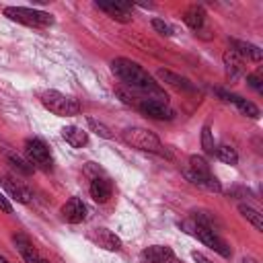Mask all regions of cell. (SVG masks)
Segmentation results:
<instances>
[{
	"mask_svg": "<svg viewBox=\"0 0 263 263\" xmlns=\"http://www.w3.org/2000/svg\"><path fill=\"white\" fill-rule=\"evenodd\" d=\"M111 70H113V74L123 84H127L132 90H138L142 97L158 99V101H166L168 99L166 92H164V88L138 62H132L127 58H115L111 62Z\"/></svg>",
	"mask_w": 263,
	"mask_h": 263,
	"instance_id": "obj_1",
	"label": "cell"
},
{
	"mask_svg": "<svg viewBox=\"0 0 263 263\" xmlns=\"http://www.w3.org/2000/svg\"><path fill=\"white\" fill-rule=\"evenodd\" d=\"M179 226H181V230H185L187 234H191V236L199 238L205 247H210L212 251H216V253H218V255H222L224 259L232 257V249H230V245H228V242L218 234V230H216V228H210V226H205V224H201V222L193 220L191 216H189V218H185L183 222H179Z\"/></svg>",
	"mask_w": 263,
	"mask_h": 263,
	"instance_id": "obj_2",
	"label": "cell"
},
{
	"mask_svg": "<svg viewBox=\"0 0 263 263\" xmlns=\"http://www.w3.org/2000/svg\"><path fill=\"white\" fill-rule=\"evenodd\" d=\"M41 105L58 117H74L80 113V103L60 90H45L41 95Z\"/></svg>",
	"mask_w": 263,
	"mask_h": 263,
	"instance_id": "obj_3",
	"label": "cell"
},
{
	"mask_svg": "<svg viewBox=\"0 0 263 263\" xmlns=\"http://www.w3.org/2000/svg\"><path fill=\"white\" fill-rule=\"evenodd\" d=\"M4 16H8L14 23L27 25V27H51L53 25V16L49 12L37 10V8H27V6H6Z\"/></svg>",
	"mask_w": 263,
	"mask_h": 263,
	"instance_id": "obj_4",
	"label": "cell"
},
{
	"mask_svg": "<svg viewBox=\"0 0 263 263\" xmlns=\"http://www.w3.org/2000/svg\"><path fill=\"white\" fill-rule=\"evenodd\" d=\"M123 142L129 144L132 148H138L144 152H156V154L162 152V144H160L158 136L144 127H127L123 132Z\"/></svg>",
	"mask_w": 263,
	"mask_h": 263,
	"instance_id": "obj_5",
	"label": "cell"
},
{
	"mask_svg": "<svg viewBox=\"0 0 263 263\" xmlns=\"http://www.w3.org/2000/svg\"><path fill=\"white\" fill-rule=\"evenodd\" d=\"M25 154L29 158V162L33 166H39L43 171L51 168V152L47 148V144L39 138H27L25 140Z\"/></svg>",
	"mask_w": 263,
	"mask_h": 263,
	"instance_id": "obj_6",
	"label": "cell"
},
{
	"mask_svg": "<svg viewBox=\"0 0 263 263\" xmlns=\"http://www.w3.org/2000/svg\"><path fill=\"white\" fill-rule=\"evenodd\" d=\"M88 238H90L97 247L107 249V251H119V249H121V238H119L115 232H111L109 228H92V230L88 232Z\"/></svg>",
	"mask_w": 263,
	"mask_h": 263,
	"instance_id": "obj_7",
	"label": "cell"
},
{
	"mask_svg": "<svg viewBox=\"0 0 263 263\" xmlns=\"http://www.w3.org/2000/svg\"><path fill=\"white\" fill-rule=\"evenodd\" d=\"M173 259L175 253L166 245H152L140 253V263H171Z\"/></svg>",
	"mask_w": 263,
	"mask_h": 263,
	"instance_id": "obj_8",
	"label": "cell"
},
{
	"mask_svg": "<svg viewBox=\"0 0 263 263\" xmlns=\"http://www.w3.org/2000/svg\"><path fill=\"white\" fill-rule=\"evenodd\" d=\"M97 8L107 12L117 23H132V4L129 2H97Z\"/></svg>",
	"mask_w": 263,
	"mask_h": 263,
	"instance_id": "obj_9",
	"label": "cell"
},
{
	"mask_svg": "<svg viewBox=\"0 0 263 263\" xmlns=\"http://www.w3.org/2000/svg\"><path fill=\"white\" fill-rule=\"evenodd\" d=\"M86 205L80 197H70L64 205H62V218L70 224H80L86 220Z\"/></svg>",
	"mask_w": 263,
	"mask_h": 263,
	"instance_id": "obj_10",
	"label": "cell"
},
{
	"mask_svg": "<svg viewBox=\"0 0 263 263\" xmlns=\"http://www.w3.org/2000/svg\"><path fill=\"white\" fill-rule=\"evenodd\" d=\"M0 183H2V187L6 189V193L14 199V201H18V203H29L31 201V191L21 183V181H16L14 177H10V175H2L0 177Z\"/></svg>",
	"mask_w": 263,
	"mask_h": 263,
	"instance_id": "obj_11",
	"label": "cell"
},
{
	"mask_svg": "<svg viewBox=\"0 0 263 263\" xmlns=\"http://www.w3.org/2000/svg\"><path fill=\"white\" fill-rule=\"evenodd\" d=\"M12 240H14V247H16V251L21 253V257L27 261V263H39V251L35 249V245H33V240L27 236V234H23V232H16L14 236H12Z\"/></svg>",
	"mask_w": 263,
	"mask_h": 263,
	"instance_id": "obj_12",
	"label": "cell"
},
{
	"mask_svg": "<svg viewBox=\"0 0 263 263\" xmlns=\"http://www.w3.org/2000/svg\"><path fill=\"white\" fill-rule=\"evenodd\" d=\"M183 175L187 177V181H191L193 185H197V187H201V189L216 191V193H220V191H222L220 181H218V179H216L212 173H193V171L185 168V171H183Z\"/></svg>",
	"mask_w": 263,
	"mask_h": 263,
	"instance_id": "obj_13",
	"label": "cell"
},
{
	"mask_svg": "<svg viewBox=\"0 0 263 263\" xmlns=\"http://www.w3.org/2000/svg\"><path fill=\"white\" fill-rule=\"evenodd\" d=\"M218 95L222 97V101L232 103V105H234L242 115H249V117H253V119H257V117H259V107H257L255 103H251V101H247V99H242V97H238V95L224 92V90H218Z\"/></svg>",
	"mask_w": 263,
	"mask_h": 263,
	"instance_id": "obj_14",
	"label": "cell"
},
{
	"mask_svg": "<svg viewBox=\"0 0 263 263\" xmlns=\"http://www.w3.org/2000/svg\"><path fill=\"white\" fill-rule=\"evenodd\" d=\"M88 191H90V197H92L97 203H105V201H109V197H111V193H113V185H111V181L105 179V177H95V179L90 181Z\"/></svg>",
	"mask_w": 263,
	"mask_h": 263,
	"instance_id": "obj_15",
	"label": "cell"
},
{
	"mask_svg": "<svg viewBox=\"0 0 263 263\" xmlns=\"http://www.w3.org/2000/svg\"><path fill=\"white\" fill-rule=\"evenodd\" d=\"M230 49H232L234 53H238V55H240L242 60L247 58V60H251V62H261V58H263L261 49H259L257 45L249 43V41H240V39H230Z\"/></svg>",
	"mask_w": 263,
	"mask_h": 263,
	"instance_id": "obj_16",
	"label": "cell"
},
{
	"mask_svg": "<svg viewBox=\"0 0 263 263\" xmlns=\"http://www.w3.org/2000/svg\"><path fill=\"white\" fill-rule=\"evenodd\" d=\"M222 60H224L226 74H228V78H230V80H236V78H240V76L245 74L242 58H240L238 53H234L232 49H226V51H224V55H222Z\"/></svg>",
	"mask_w": 263,
	"mask_h": 263,
	"instance_id": "obj_17",
	"label": "cell"
},
{
	"mask_svg": "<svg viewBox=\"0 0 263 263\" xmlns=\"http://www.w3.org/2000/svg\"><path fill=\"white\" fill-rule=\"evenodd\" d=\"M183 21H185V25H187L189 29L199 31V29L203 27V23H205V10H203L201 6H197V4H191L189 8H185Z\"/></svg>",
	"mask_w": 263,
	"mask_h": 263,
	"instance_id": "obj_18",
	"label": "cell"
},
{
	"mask_svg": "<svg viewBox=\"0 0 263 263\" xmlns=\"http://www.w3.org/2000/svg\"><path fill=\"white\" fill-rule=\"evenodd\" d=\"M62 138H64L72 148H82V146L88 144V134L82 132V129L76 127V125H66V127H62Z\"/></svg>",
	"mask_w": 263,
	"mask_h": 263,
	"instance_id": "obj_19",
	"label": "cell"
},
{
	"mask_svg": "<svg viewBox=\"0 0 263 263\" xmlns=\"http://www.w3.org/2000/svg\"><path fill=\"white\" fill-rule=\"evenodd\" d=\"M156 76H158L162 82H166V84H171V86H175V88H179V90H193V84H191L185 76H179V74H175V72H171V70H158Z\"/></svg>",
	"mask_w": 263,
	"mask_h": 263,
	"instance_id": "obj_20",
	"label": "cell"
},
{
	"mask_svg": "<svg viewBox=\"0 0 263 263\" xmlns=\"http://www.w3.org/2000/svg\"><path fill=\"white\" fill-rule=\"evenodd\" d=\"M238 212H240V216L247 218L259 232L263 230V218H261V214H259L255 208H251V205H247V203H240V205H238Z\"/></svg>",
	"mask_w": 263,
	"mask_h": 263,
	"instance_id": "obj_21",
	"label": "cell"
},
{
	"mask_svg": "<svg viewBox=\"0 0 263 263\" xmlns=\"http://www.w3.org/2000/svg\"><path fill=\"white\" fill-rule=\"evenodd\" d=\"M222 162H226V164H236L238 162V154H236V150L232 148V146H228V144H220V146H216V152H214Z\"/></svg>",
	"mask_w": 263,
	"mask_h": 263,
	"instance_id": "obj_22",
	"label": "cell"
},
{
	"mask_svg": "<svg viewBox=\"0 0 263 263\" xmlns=\"http://www.w3.org/2000/svg\"><path fill=\"white\" fill-rule=\"evenodd\" d=\"M8 162L12 164V168H14L16 173H23V175H31V173L35 171V166H33L29 160H25V158H21V156H16V154H8Z\"/></svg>",
	"mask_w": 263,
	"mask_h": 263,
	"instance_id": "obj_23",
	"label": "cell"
},
{
	"mask_svg": "<svg viewBox=\"0 0 263 263\" xmlns=\"http://www.w3.org/2000/svg\"><path fill=\"white\" fill-rule=\"evenodd\" d=\"M86 125H88L90 132H95L97 136H101V138H105V140H111V138H113L111 129H109L105 123H101V121H97V119H92V117L86 119Z\"/></svg>",
	"mask_w": 263,
	"mask_h": 263,
	"instance_id": "obj_24",
	"label": "cell"
},
{
	"mask_svg": "<svg viewBox=\"0 0 263 263\" xmlns=\"http://www.w3.org/2000/svg\"><path fill=\"white\" fill-rule=\"evenodd\" d=\"M201 148H203L205 154H214L216 152V142H214V136H212L210 125H203L201 127Z\"/></svg>",
	"mask_w": 263,
	"mask_h": 263,
	"instance_id": "obj_25",
	"label": "cell"
},
{
	"mask_svg": "<svg viewBox=\"0 0 263 263\" xmlns=\"http://www.w3.org/2000/svg\"><path fill=\"white\" fill-rule=\"evenodd\" d=\"M189 171L193 173H212L210 171V164L205 162L203 156H197V154H191L189 156Z\"/></svg>",
	"mask_w": 263,
	"mask_h": 263,
	"instance_id": "obj_26",
	"label": "cell"
},
{
	"mask_svg": "<svg viewBox=\"0 0 263 263\" xmlns=\"http://www.w3.org/2000/svg\"><path fill=\"white\" fill-rule=\"evenodd\" d=\"M152 29L156 31V33H160V35H164V37H171L175 31H173V27L168 25V23H164L162 18H152Z\"/></svg>",
	"mask_w": 263,
	"mask_h": 263,
	"instance_id": "obj_27",
	"label": "cell"
},
{
	"mask_svg": "<svg viewBox=\"0 0 263 263\" xmlns=\"http://www.w3.org/2000/svg\"><path fill=\"white\" fill-rule=\"evenodd\" d=\"M247 82H249V86H251V88H255L257 92H261V90H263L259 74H247Z\"/></svg>",
	"mask_w": 263,
	"mask_h": 263,
	"instance_id": "obj_28",
	"label": "cell"
},
{
	"mask_svg": "<svg viewBox=\"0 0 263 263\" xmlns=\"http://www.w3.org/2000/svg\"><path fill=\"white\" fill-rule=\"evenodd\" d=\"M0 210L2 212H6V214H12V205H10V201L0 193Z\"/></svg>",
	"mask_w": 263,
	"mask_h": 263,
	"instance_id": "obj_29",
	"label": "cell"
},
{
	"mask_svg": "<svg viewBox=\"0 0 263 263\" xmlns=\"http://www.w3.org/2000/svg\"><path fill=\"white\" fill-rule=\"evenodd\" d=\"M191 257H193V261H195V263H212L203 253H197V251H193V253H191Z\"/></svg>",
	"mask_w": 263,
	"mask_h": 263,
	"instance_id": "obj_30",
	"label": "cell"
},
{
	"mask_svg": "<svg viewBox=\"0 0 263 263\" xmlns=\"http://www.w3.org/2000/svg\"><path fill=\"white\" fill-rule=\"evenodd\" d=\"M242 263H259V261H257V259H253V257H245V259H242Z\"/></svg>",
	"mask_w": 263,
	"mask_h": 263,
	"instance_id": "obj_31",
	"label": "cell"
},
{
	"mask_svg": "<svg viewBox=\"0 0 263 263\" xmlns=\"http://www.w3.org/2000/svg\"><path fill=\"white\" fill-rule=\"evenodd\" d=\"M0 263H10V261H8L6 257H2V255H0Z\"/></svg>",
	"mask_w": 263,
	"mask_h": 263,
	"instance_id": "obj_32",
	"label": "cell"
},
{
	"mask_svg": "<svg viewBox=\"0 0 263 263\" xmlns=\"http://www.w3.org/2000/svg\"><path fill=\"white\" fill-rule=\"evenodd\" d=\"M39 263H49V261H45V259H39Z\"/></svg>",
	"mask_w": 263,
	"mask_h": 263,
	"instance_id": "obj_33",
	"label": "cell"
},
{
	"mask_svg": "<svg viewBox=\"0 0 263 263\" xmlns=\"http://www.w3.org/2000/svg\"><path fill=\"white\" fill-rule=\"evenodd\" d=\"M171 263H183V261H177V259H173V261H171Z\"/></svg>",
	"mask_w": 263,
	"mask_h": 263,
	"instance_id": "obj_34",
	"label": "cell"
}]
</instances>
